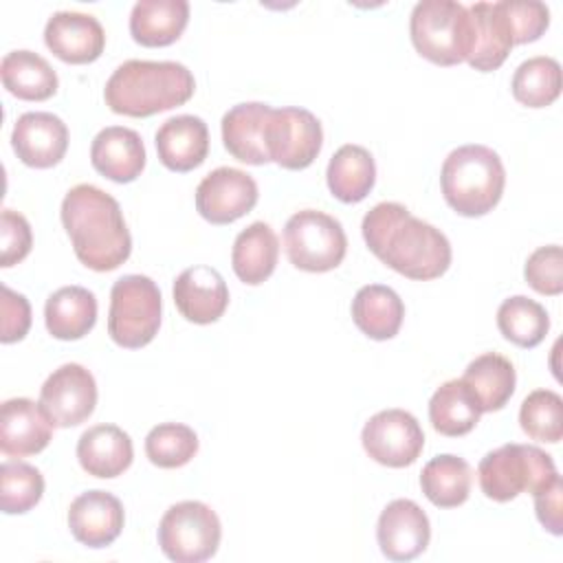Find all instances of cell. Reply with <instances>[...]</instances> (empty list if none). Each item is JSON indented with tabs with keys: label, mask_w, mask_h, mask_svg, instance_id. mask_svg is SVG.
I'll list each match as a JSON object with an SVG mask.
<instances>
[{
	"label": "cell",
	"mask_w": 563,
	"mask_h": 563,
	"mask_svg": "<svg viewBox=\"0 0 563 563\" xmlns=\"http://www.w3.org/2000/svg\"><path fill=\"white\" fill-rule=\"evenodd\" d=\"M367 249L396 273L427 282L451 266V244L433 224L411 216L400 202H378L361 224Z\"/></svg>",
	"instance_id": "obj_1"
},
{
	"label": "cell",
	"mask_w": 563,
	"mask_h": 563,
	"mask_svg": "<svg viewBox=\"0 0 563 563\" xmlns=\"http://www.w3.org/2000/svg\"><path fill=\"white\" fill-rule=\"evenodd\" d=\"M62 224L77 260L97 271L119 268L132 253V238L119 202L90 183L75 185L62 200Z\"/></svg>",
	"instance_id": "obj_2"
},
{
	"label": "cell",
	"mask_w": 563,
	"mask_h": 563,
	"mask_svg": "<svg viewBox=\"0 0 563 563\" xmlns=\"http://www.w3.org/2000/svg\"><path fill=\"white\" fill-rule=\"evenodd\" d=\"M194 90V75L180 62L128 59L106 81L103 99L112 112L141 119L187 103Z\"/></svg>",
	"instance_id": "obj_3"
},
{
	"label": "cell",
	"mask_w": 563,
	"mask_h": 563,
	"mask_svg": "<svg viewBox=\"0 0 563 563\" xmlns=\"http://www.w3.org/2000/svg\"><path fill=\"white\" fill-rule=\"evenodd\" d=\"M442 196L446 205L466 218L486 216L497 207L506 185L499 154L486 145L455 147L442 163Z\"/></svg>",
	"instance_id": "obj_4"
},
{
	"label": "cell",
	"mask_w": 563,
	"mask_h": 563,
	"mask_svg": "<svg viewBox=\"0 0 563 563\" xmlns=\"http://www.w3.org/2000/svg\"><path fill=\"white\" fill-rule=\"evenodd\" d=\"M556 466L550 453L534 444H504L488 451L479 466V488L493 501H510L521 493L534 495L556 477Z\"/></svg>",
	"instance_id": "obj_5"
},
{
	"label": "cell",
	"mask_w": 563,
	"mask_h": 563,
	"mask_svg": "<svg viewBox=\"0 0 563 563\" xmlns=\"http://www.w3.org/2000/svg\"><path fill=\"white\" fill-rule=\"evenodd\" d=\"M409 33L416 51L438 66H455L471 53V15L455 0L418 2L409 18Z\"/></svg>",
	"instance_id": "obj_6"
},
{
	"label": "cell",
	"mask_w": 563,
	"mask_h": 563,
	"mask_svg": "<svg viewBox=\"0 0 563 563\" xmlns=\"http://www.w3.org/2000/svg\"><path fill=\"white\" fill-rule=\"evenodd\" d=\"M161 290L147 275H123L112 284L108 334L128 350L147 345L161 328Z\"/></svg>",
	"instance_id": "obj_7"
},
{
	"label": "cell",
	"mask_w": 563,
	"mask_h": 563,
	"mask_svg": "<svg viewBox=\"0 0 563 563\" xmlns=\"http://www.w3.org/2000/svg\"><path fill=\"white\" fill-rule=\"evenodd\" d=\"M222 526L211 506L187 499L169 506L158 523V545L169 561L202 563L218 552Z\"/></svg>",
	"instance_id": "obj_8"
},
{
	"label": "cell",
	"mask_w": 563,
	"mask_h": 563,
	"mask_svg": "<svg viewBox=\"0 0 563 563\" xmlns=\"http://www.w3.org/2000/svg\"><path fill=\"white\" fill-rule=\"evenodd\" d=\"M284 246L295 268L325 273L343 262L347 238L334 216L303 209L288 218L284 227Z\"/></svg>",
	"instance_id": "obj_9"
},
{
	"label": "cell",
	"mask_w": 563,
	"mask_h": 563,
	"mask_svg": "<svg viewBox=\"0 0 563 563\" xmlns=\"http://www.w3.org/2000/svg\"><path fill=\"white\" fill-rule=\"evenodd\" d=\"M264 139L273 163L284 169H306L321 152L323 130L306 108H273Z\"/></svg>",
	"instance_id": "obj_10"
},
{
	"label": "cell",
	"mask_w": 563,
	"mask_h": 563,
	"mask_svg": "<svg viewBox=\"0 0 563 563\" xmlns=\"http://www.w3.org/2000/svg\"><path fill=\"white\" fill-rule=\"evenodd\" d=\"M361 442L374 462L389 468H402L420 457L424 433L409 411L383 409L365 422Z\"/></svg>",
	"instance_id": "obj_11"
},
{
	"label": "cell",
	"mask_w": 563,
	"mask_h": 563,
	"mask_svg": "<svg viewBox=\"0 0 563 563\" xmlns=\"http://www.w3.org/2000/svg\"><path fill=\"white\" fill-rule=\"evenodd\" d=\"M40 405L55 427L66 429L86 422L97 405L95 376L79 363H64L44 380Z\"/></svg>",
	"instance_id": "obj_12"
},
{
	"label": "cell",
	"mask_w": 563,
	"mask_h": 563,
	"mask_svg": "<svg viewBox=\"0 0 563 563\" xmlns=\"http://www.w3.org/2000/svg\"><path fill=\"white\" fill-rule=\"evenodd\" d=\"M257 183L235 167L209 172L196 187V211L211 224H231L257 205Z\"/></svg>",
	"instance_id": "obj_13"
},
{
	"label": "cell",
	"mask_w": 563,
	"mask_h": 563,
	"mask_svg": "<svg viewBox=\"0 0 563 563\" xmlns=\"http://www.w3.org/2000/svg\"><path fill=\"white\" fill-rule=\"evenodd\" d=\"M380 552L389 561H411L420 556L431 539V526L424 510L411 499L389 501L376 526Z\"/></svg>",
	"instance_id": "obj_14"
},
{
	"label": "cell",
	"mask_w": 563,
	"mask_h": 563,
	"mask_svg": "<svg viewBox=\"0 0 563 563\" xmlns=\"http://www.w3.org/2000/svg\"><path fill=\"white\" fill-rule=\"evenodd\" d=\"M466 9L473 31L471 53L466 62L471 68L482 73L497 70L515 46V29L506 11V2H475Z\"/></svg>",
	"instance_id": "obj_15"
},
{
	"label": "cell",
	"mask_w": 563,
	"mask_h": 563,
	"mask_svg": "<svg viewBox=\"0 0 563 563\" xmlns=\"http://www.w3.org/2000/svg\"><path fill=\"white\" fill-rule=\"evenodd\" d=\"M11 145L24 165L46 169L64 158L68 128L53 112H24L13 125Z\"/></svg>",
	"instance_id": "obj_16"
},
{
	"label": "cell",
	"mask_w": 563,
	"mask_h": 563,
	"mask_svg": "<svg viewBox=\"0 0 563 563\" xmlns=\"http://www.w3.org/2000/svg\"><path fill=\"white\" fill-rule=\"evenodd\" d=\"M44 42L66 64H90L103 53L106 33L101 22L90 13L57 11L44 26Z\"/></svg>",
	"instance_id": "obj_17"
},
{
	"label": "cell",
	"mask_w": 563,
	"mask_h": 563,
	"mask_svg": "<svg viewBox=\"0 0 563 563\" xmlns=\"http://www.w3.org/2000/svg\"><path fill=\"white\" fill-rule=\"evenodd\" d=\"M172 292L178 312L198 325L218 321L229 306V288L224 277L205 264L185 268L176 277Z\"/></svg>",
	"instance_id": "obj_18"
},
{
	"label": "cell",
	"mask_w": 563,
	"mask_h": 563,
	"mask_svg": "<svg viewBox=\"0 0 563 563\" xmlns=\"http://www.w3.org/2000/svg\"><path fill=\"white\" fill-rule=\"evenodd\" d=\"M53 420L31 398H9L0 407V449L4 455L24 457L44 451L53 438Z\"/></svg>",
	"instance_id": "obj_19"
},
{
	"label": "cell",
	"mask_w": 563,
	"mask_h": 563,
	"mask_svg": "<svg viewBox=\"0 0 563 563\" xmlns=\"http://www.w3.org/2000/svg\"><path fill=\"white\" fill-rule=\"evenodd\" d=\"M123 506L108 490H86L68 508L70 534L88 548L110 545L123 530Z\"/></svg>",
	"instance_id": "obj_20"
},
{
	"label": "cell",
	"mask_w": 563,
	"mask_h": 563,
	"mask_svg": "<svg viewBox=\"0 0 563 563\" xmlns=\"http://www.w3.org/2000/svg\"><path fill=\"white\" fill-rule=\"evenodd\" d=\"M158 161L172 172H191L209 154V130L200 117L178 114L161 123L154 136Z\"/></svg>",
	"instance_id": "obj_21"
},
{
	"label": "cell",
	"mask_w": 563,
	"mask_h": 563,
	"mask_svg": "<svg viewBox=\"0 0 563 563\" xmlns=\"http://www.w3.org/2000/svg\"><path fill=\"white\" fill-rule=\"evenodd\" d=\"M90 163L101 176L114 183H132L145 167L143 139L136 130L123 125L103 128L92 139Z\"/></svg>",
	"instance_id": "obj_22"
},
{
	"label": "cell",
	"mask_w": 563,
	"mask_h": 563,
	"mask_svg": "<svg viewBox=\"0 0 563 563\" xmlns=\"http://www.w3.org/2000/svg\"><path fill=\"white\" fill-rule=\"evenodd\" d=\"M271 106L262 101L238 103L222 117V141L227 152L246 165H266V121Z\"/></svg>",
	"instance_id": "obj_23"
},
{
	"label": "cell",
	"mask_w": 563,
	"mask_h": 563,
	"mask_svg": "<svg viewBox=\"0 0 563 563\" xmlns=\"http://www.w3.org/2000/svg\"><path fill=\"white\" fill-rule=\"evenodd\" d=\"M132 457V440L117 424H95L77 440V460L92 477H117L130 468Z\"/></svg>",
	"instance_id": "obj_24"
},
{
	"label": "cell",
	"mask_w": 563,
	"mask_h": 563,
	"mask_svg": "<svg viewBox=\"0 0 563 563\" xmlns=\"http://www.w3.org/2000/svg\"><path fill=\"white\" fill-rule=\"evenodd\" d=\"M187 22V0H139L130 13V33L141 46H169L183 35Z\"/></svg>",
	"instance_id": "obj_25"
},
{
	"label": "cell",
	"mask_w": 563,
	"mask_h": 563,
	"mask_svg": "<svg viewBox=\"0 0 563 563\" xmlns=\"http://www.w3.org/2000/svg\"><path fill=\"white\" fill-rule=\"evenodd\" d=\"M44 321L51 336L59 341H77L95 328L97 299L84 286H62L48 295Z\"/></svg>",
	"instance_id": "obj_26"
},
{
	"label": "cell",
	"mask_w": 563,
	"mask_h": 563,
	"mask_svg": "<svg viewBox=\"0 0 563 563\" xmlns=\"http://www.w3.org/2000/svg\"><path fill=\"white\" fill-rule=\"evenodd\" d=\"M405 317V303L398 292L383 284L358 288L352 299V319L356 328L374 341H387L398 334Z\"/></svg>",
	"instance_id": "obj_27"
},
{
	"label": "cell",
	"mask_w": 563,
	"mask_h": 563,
	"mask_svg": "<svg viewBox=\"0 0 563 563\" xmlns=\"http://www.w3.org/2000/svg\"><path fill=\"white\" fill-rule=\"evenodd\" d=\"M279 257V240L266 222H253L238 233L231 249V266L240 282L257 286L266 282Z\"/></svg>",
	"instance_id": "obj_28"
},
{
	"label": "cell",
	"mask_w": 563,
	"mask_h": 563,
	"mask_svg": "<svg viewBox=\"0 0 563 563\" xmlns=\"http://www.w3.org/2000/svg\"><path fill=\"white\" fill-rule=\"evenodd\" d=\"M4 88L24 101H46L57 92V73L37 53L20 48L11 51L0 62Z\"/></svg>",
	"instance_id": "obj_29"
},
{
	"label": "cell",
	"mask_w": 563,
	"mask_h": 563,
	"mask_svg": "<svg viewBox=\"0 0 563 563\" xmlns=\"http://www.w3.org/2000/svg\"><path fill=\"white\" fill-rule=\"evenodd\" d=\"M462 380L473 391L484 413V411H499L510 400V396L515 394L517 374H515V365L506 356L497 352H486L475 356L466 365Z\"/></svg>",
	"instance_id": "obj_30"
},
{
	"label": "cell",
	"mask_w": 563,
	"mask_h": 563,
	"mask_svg": "<svg viewBox=\"0 0 563 563\" xmlns=\"http://www.w3.org/2000/svg\"><path fill=\"white\" fill-rule=\"evenodd\" d=\"M328 187L341 202H361L376 183V165L363 145H341L328 163Z\"/></svg>",
	"instance_id": "obj_31"
},
{
	"label": "cell",
	"mask_w": 563,
	"mask_h": 563,
	"mask_svg": "<svg viewBox=\"0 0 563 563\" xmlns=\"http://www.w3.org/2000/svg\"><path fill=\"white\" fill-rule=\"evenodd\" d=\"M479 416L482 409L462 378L442 383L429 400L431 427L446 438L466 435L475 429Z\"/></svg>",
	"instance_id": "obj_32"
},
{
	"label": "cell",
	"mask_w": 563,
	"mask_h": 563,
	"mask_svg": "<svg viewBox=\"0 0 563 563\" xmlns=\"http://www.w3.org/2000/svg\"><path fill=\"white\" fill-rule=\"evenodd\" d=\"M473 484L471 466L464 457L442 453L429 460L420 473L424 497L438 508H457L468 499Z\"/></svg>",
	"instance_id": "obj_33"
},
{
	"label": "cell",
	"mask_w": 563,
	"mask_h": 563,
	"mask_svg": "<svg viewBox=\"0 0 563 563\" xmlns=\"http://www.w3.org/2000/svg\"><path fill=\"white\" fill-rule=\"evenodd\" d=\"M497 328L506 341L519 347H537L550 330V317L539 301L512 295L497 308Z\"/></svg>",
	"instance_id": "obj_34"
},
{
	"label": "cell",
	"mask_w": 563,
	"mask_h": 563,
	"mask_svg": "<svg viewBox=\"0 0 563 563\" xmlns=\"http://www.w3.org/2000/svg\"><path fill=\"white\" fill-rule=\"evenodd\" d=\"M510 88L519 103L528 108H545L561 95V66L548 55L530 57L517 66Z\"/></svg>",
	"instance_id": "obj_35"
},
{
	"label": "cell",
	"mask_w": 563,
	"mask_h": 563,
	"mask_svg": "<svg viewBox=\"0 0 563 563\" xmlns=\"http://www.w3.org/2000/svg\"><path fill=\"white\" fill-rule=\"evenodd\" d=\"M523 433L539 442L556 444L563 438V398L552 389L530 391L519 409Z\"/></svg>",
	"instance_id": "obj_36"
},
{
	"label": "cell",
	"mask_w": 563,
	"mask_h": 563,
	"mask_svg": "<svg viewBox=\"0 0 563 563\" xmlns=\"http://www.w3.org/2000/svg\"><path fill=\"white\" fill-rule=\"evenodd\" d=\"M198 453V435L183 422H163L150 429L145 438V455L154 466L178 468Z\"/></svg>",
	"instance_id": "obj_37"
},
{
	"label": "cell",
	"mask_w": 563,
	"mask_h": 563,
	"mask_svg": "<svg viewBox=\"0 0 563 563\" xmlns=\"http://www.w3.org/2000/svg\"><path fill=\"white\" fill-rule=\"evenodd\" d=\"M44 495L42 473L26 462L0 466V508L4 515L29 512Z\"/></svg>",
	"instance_id": "obj_38"
},
{
	"label": "cell",
	"mask_w": 563,
	"mask_h": 563,
	"mask_svg": "<svg viewBox=\"0 0 563 563\" xmlns=\"http://www.w3.org/2000/svg\"><path fill=\"white\" fill-rule=\"evenodd\" d=\"M528 286L541 295L563 292V251L559 244L539 246L532 251L523 266Z\"/></svg>",
	"instance_id": "obj_39"
},
{
	"label": "cell",
	"mask_w": 563,
	"mask_h": 563,
	"mask_svg": "<svg viewBox=\"0 0 563 563\" xmlns=\"http://www.w3.org/2000/svg\"><path fill=\"white\" fill-rule=\"evenodd\" d=\"M0 266L9 268L18 262H22L31 246H33V233L29 220L13 211L4 209L0 216Z\"/></svg>",
	"instance_id": "obj_40"
},
{
	"label": "cell",
	"mask_w": 563,
	"mask_h": 563,
	"mask_svg": "<svg viewBox=\"0 0 563 563\" xmlns=\"http://www.w3.org/2000/svg\"><path fill=\"white\" fill-rule=\"evenodd\" d=\"M515 29V44L539 40L550 26V9L537 0H504Z\"/></svg>",
	"instance_id": "obj_41"
},
{
	"label": "cell",
	"mask_w": 563,
	"mask_h": 563,
	"mask_svg": "<svg viewBox=\"0 0 563 563\" xmlns=\"http://www.w3.org/2000/svg\"><path fill=\"white\" fill-rule=\"evenodd\" d=\"M2 299H0V310H2V330H0V341L2 343H15L26 336L31 328V306L29 299L9 286L0 288Z\"/></svg>",
	"instance_id": "obj_42"
},
{
	"label": "cell",
	"mask_w": 563,
	"mask_h": 563,
	"mask_svg": "<svg viewBox=\"0 0 563 563\" xmlns=\"http://www.w3.org/2000/svg\"><path fill=\"white\" fill-rule=\"evenodd\" d=\"M563 479L556 475L548 486L534 493V510L539 523L552 532V534H563Z\"/></svg>",
	"instance_id": "obj_43"
}]
</instances>
